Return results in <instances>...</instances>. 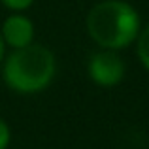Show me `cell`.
<instances>
[{
  "mask_svg": "<svg viewBox=\"0 0 149 149\" xmlns=\"http://www.w3.org/2000/svg\"><path fill=\"white\" fill-rule=\"evenodd\" d=\"M136 53H138L142 66L149 72V25L140 29L138 38H136Z\"/></svg>",
  "mask_w": 149,
  "mask_h": 149,
  "instance_id": "cell-5",
  "label": "cell"
},
{
  "mask_svg": "<svg viewBox=\"0 0 149 149\" xmlns=\"http://www.w3.org/2000/svg\"><path fill=\"white\" fill-rule=\"evenodd\" d=\"M85 26L100 49L119 51L136 42L142 21L132 4L125 0H102L89 10Z\"/></svg>",
  "mask_w": 149,
  "mask_h": 149,
  "instance_id": "cell-1",
  "label": "cell"
},
{
  "mask_svg": "<svg viewBox=\"0 0 149 149\" xmlns=\"http://www.w3.org/2000/svg\"><path fill=\"white\" fill-rule=\"evenodd\" d=\"M57 76V58L45 45L30 44L13 49L4 61V83L19 95H36L53 83Z\"/></svg>",
  "mask_w": 149,
  "mask_h": 149,
  "instance_id": "cell-2",
  "label": "cell"
},
{
  "mask_svg": "<svg viewBox=\"0 0 149 149\" xmlns=\"http://www.w3.org/2000/svg\"><path fill=\"white\" fill-rule=\"evenodd\" d=\"M4 49H6V44L2 40V34H0V62L4 61Z\"/></svg>",
  "mask_w": 149,
  "mask_h": 149,
  "instance_id": "cell-8",
  "label": "cell"
},
{
  "mask_svg": "<svg viewBox=\"0 0 149 149\" xmlns=\"http://www.w3.org/2000/svg\"><path fill=\"white\" fill-rule=\"evenodd\" d=\"M87 72H89V77L93 79V83H96L98 87L109 89L123 81L127 68H125L123 58L117 55V51L100 49L89 58Z\"/></svg>",
  "mask_w": 149,
  "mask_h": 149,
  "instance_id": "cell-3",
  "label": "cell"
},
{
  "mask_svg": "<svg viewBox=\"0 0 149 149\" xmlns=\"http://www.w3.org/2000/svg\"><path fill=\"white\" fill-rule=\"evenodd\" d=\"M10 142H11V130L8 123L0 117V149H8Z\"/></svg>",
  "mask_w": 149,
  "mask_h": 149,
  "instance_id": "cell-7",
  "label": "cell"
},
{
  "mask_svg": "<svg viewBox=\"0 0 149 149\" xmlns=\"http://www.w3.org/2000/svg\"><path fill=\"white\" fill-rule=\"evenodd\" d=\"M0 2L11 11H25L34 4V0H0Z\"/></svg>",
  "mask_w": 149,
  "mask_h": 149,
  "instance_id": "cell-6",
  "label": "cell"
},
{
  "mask_svg": "<svg viewBox=\"0 0 149 149\" xmlns=\"http://www.w3.org/2000/svg\"><path fill=\"white\" fill-rule=\"evenodd\" d=\"M0 34L11 49L26 47L34 42V23L23 13H11L0 26Z\"/></svg>",
  "mask_w": 149,
  "mask_h": 149,
  "instance_id": "cell-4",
  "label": "cell"
}]
</instances>
